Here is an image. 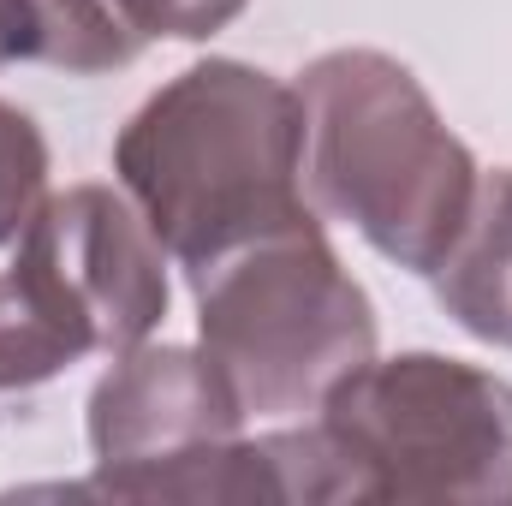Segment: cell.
<instances>
[{"instance_id": "cell-4", "label": "cell", "mask_w": 512, "mask_h": 506, "mask_svg": "<svg viewBox=\"0 0 512 506\" xmlns=\"http://www.w3.org/2000/svg\"><path fill=\"white\" fill-rule=\"evenodd\" d=\"M167 251L126 191L42 197L0 268V393L42 387L90 352H131L167 322Z\"/></svg>"}, {"instance_id": "cell-5", "label": "cell", "mask_w": 512, "mask_h": 506, "mask_svg": "<svg viewBox=\"0 0 512 506\" xmlns=\"http://www.w3.org/2000/svg\"><path fill=\"white\" fill-rule=\"evenodd\" d=\"M316 429L358 506H512V381L465 358H370L322 399Z\"/></svg>"}, {"instance_id": "cell-6", "label": "cell", "mask_w": 512, "mask_h": 506, "mask_svg": "<svg viewBox=\"0 0 512 506\" xmlns=\"http://www.w3.org/2000/svg\"><path fill=\"white\" fill-rule=\"evenodd\" d=\"M245 429V405L233 399L227 376L209 352L191 346H131L114 352V370L90 393V453L96 477L72 483L66 495L126 501L131 489L215 441Z\"/></svg>"}, {"instance_id": "cell-2", "label": "cell", "mask_w": 512, "mask_h": 506, "mask_svg": "<svg viewBox=\"0 0 512 506\" xmlns=\"http://www.w3.org/2000/svg\"><path fill=\"white\" fill-rule=\"evenodd\" d=\"M304 197L405 274H435L477 197V155L429 90L382 48H334L304 66Z\"/></svg>"}, {"instance_id": "cell-8", "label": "cell", "mask_w": 512, "mask_h": 506, "mask_svg": "<svg viewBox=\"0 0 512 506\" xmlns=\"http://www.w3.org/2000/svg\"><path fill=\"white\" fill-rule=\"evenodd\" d=\"M143 54V36L114 0H0V66L36 60L78 78L120 72Z\"/></svg>"}, {"instance_id": "cell-3", "label": "cell", "mask_w": 512, "mask_h": 506, "mask_svg": "<svg viewBox=\"0 0 512 506\" xmlns=\"http://www.w3.org/2000/svg\"><path fill=\"white\" fill-rule=\"evenodd\" d=\"M197 340L245 417H298L376 358V304L322 221L262 233L191 268Z\"/></svg>"}, {"instance_id": "cell-1", "label": "cell", "mask_w": 512, "mask_h": 506, "mask_svg": "<svg viewBox=\"0 0 512 506\" xmlns=\"http://www.w3.org/2000/svg\"><path fill=\"white\" fill-rule=\"evenodd\" d=\"M114 179L185 274L322 221L304 197L298 84L245 60H197L167 78L114 137Z\"/></svg>"}, {"instance_id": "cell-10", "label": "cell", "mask_w": 512, "mask_h": 506, "mask_svg": "<svg viewBox=\"0 0 512 506\" xmlns=\"http://www.w3.org/2000/svg\"><path fill=\"white\" fill-rule=\"evenodd\" d=\"M245 6L251 0H114V12L143 42H209Z\"/></svg>"}, {"instance_id": "cell-7", "label": "cell", "mask_w": 512, "mask_h": 506, "mask_svg": "<svg viewBox=\"0 0 512 506\" xmlns=\"http://www.w3.org/2000/svg\"><path fill=\"white\" fill-rule=\"evenodd\" d=\"M429 280H435L441 310L471 340L512 352V167H495L477 179L471 215Z\"/></svg>"}, {"instance_id": "cell-9", "label": "cell", "mask_w": 512, "mask_h": 506, "mask_svg": "<svg viewBox=\"0 0 512 506\" xmlns=\"http://www.w3.org/2000/svg\"><path fill=\"white\" fill-rule=\"evenodd\" d=\"M42 197H48V137L18 102H0V245H18Z\"/></svg>"}]
</instances>
